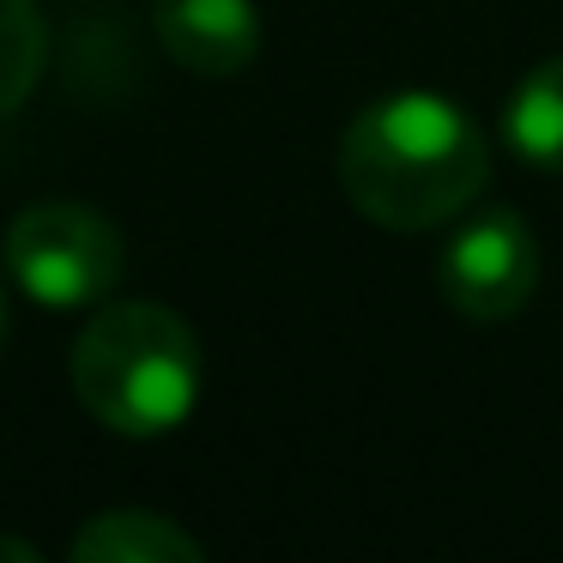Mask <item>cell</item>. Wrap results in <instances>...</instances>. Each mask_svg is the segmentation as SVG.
<instances>
[{
    "mask_svg": "<svg viewBox=\"0 0 563 563\" xmlns=\"http://www.w3.org/2000/svg\"><path fill=\"white\" fill-rule=\"evenodd\" d=\"M345 200L382 231H430L490 183L478 122L442 91H394L352 115L340 140Z\"/></svg>",
    "mask_w": 563,
    "mask_h": 563,
    "instance_id": "1",
    "label": "cell"
},
{
    "mask_svg": "<svg viewBox=\"0 0 563 563\" xmlns=\"http://www.w3.org/2000/svg\"><path fill=\"white\" fill-rule=\"evenodd\" d=\"M74 394L115 437H164L200 406V340L164 303H110L74 345Z\"/></svg>",
    "mask_w": 563,
    "mask_h": 563,
    "instance_id": "2",
    "label": "cell"
},
{
    "mask_svg": "<svg viewBox=\"0 0 563 563\" xmlns=\"http://www.w3.org/2000/svg\"><path fill=\"white\" fill-rule=\"evenodd\" d=\"M7 273L49 309H86L122 279V231L98 207L37 200L7 231Z\"/></svg>",
    "mask_w": 563,
    "mask_h": 563,
    "instance_id": "3",
    "label": "cell"
},
{
    "mask_svg": "<svg viewBox=\"0 0 563 563\" xmlns=\"http://www.w3.org/2000/svg\"><path fill=\"white\" fill-rule=\"evenodd\" d=\"M533 285H539V236L509 207L466 219L442 249V297L478 328L521 316Z\"/></svg>",
    "mask_w": 563,
    "mask_h": 563,
    "instance_id": "4",
    "label": "cell"
},
{
    "mask_svg": "<svg viewBox=\"0 0 563 563\" xmlns=\"http://www.w3.org/2000/svg\"><path fill=\"white\" fill-rule=\"evenodd\" d=\"M152 31L170 62L200 79H231L261 55L255 0H152Z\"/></svg>",
    "mask_w": 563,
    "mask_h": 563,
    "instance_id": "5",
    "label": "cell"
},
{
    "mask_svg": "<svg viewBox=\"0 0 563 563\" xmlns=\"http://www.w3.org/2000/svg\"><path fill=\"white\" fill-rule=\"evenodd\" d=\"M79 563H200V539L183 533L170 515L152 509H110L91 515L74 533Z\"/></svg>",
    "mask_w": 563,
    "mask_h": 563,
    "instance_id": "6",
    "label": "cell"
},
{
    "mask_svg": "<svg viewBox=\"0 0 563 563\" xmlns=\"http://www.w3.org/2000/svg\"><path fill=\"white\" fill-rule=\"evenodd\" d=\"M503 140L539 176H563V55L539 62L503 103Z\"/></svg>",
    "mask_w": 563,
    "mask_h": 563,
    "instance_id": "7",
    "label": "cell"
},
{
    "mask_svg": "<svg viewBox=\"0 0 563 563\" xmlns=\"http://www.w3.org/2000/svg\"><path fill=\"white\" fill-rule=\"evenodd\" d=\"M43 62H49V25L37 0H0V115H13L37 91Z\"/></svg>",
    "mask_w": 563,
    "mask_h": 563,
    "instance_id": "8",
    "label": "cell"
},
{
    "mask_svg": "<svg viewBox=\"0 0 563 563\" xmlns=\"http://www.w3.org/2000/svg\"><path fill=\"white\" fill-rule=\"evenodd\" d=\"M0 558H37V545H25V539H0Z\"/></svg>",
    "mask_w": 563,
    "mask_h": 563,
    "instance_id": "9",
    "label": "cell"
},
{
    "mask_svg": "<svg viewBox=\"0 0 563 563\" xmlns=\"http://www.w3.org/2000/svg\"><path fill=\"white\" fill-rule=\"evenodd\" d=\"M0 345H7V291H0Z\"/></svg>",
    "mask_w": 563,
    "mask_h": 563,
    "instance_id": "10",
    "label": "cell"
}]
</instances>
